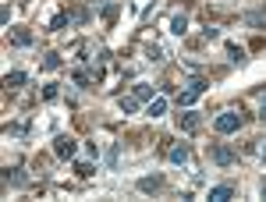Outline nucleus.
<instances>
[{"mask_svg": "<svg viewBox=\"0 0 266 202\" xmlns=\"http://www.w3.org/2000/svg\"><path fill=\"white\" fill-rule=\"evenodd\" d=\"M213 128H216L220 135H231V132H238V128H242V114H234V110H224V114L213 120Z\"/></svg>", "mask_w": 266, "mask_h": 202, "instance_id": "obj_1", "label": "nucleus"}, {"mask_svg": "<svg viewBox=\"0 0 266 202\" xmlns=\"http://www.w3.org/2000/svg\"><path fill=\"white\" fill-rule=\"evenodd\" d=\"M202 92H206V82H202V78H192V82H188V89L178 96V103H181V106H192Z\"/></svg>", "mask_w": 266, "mask_h": 202, "instance_id": "obj_2", "label": "nucleus"}, {"mask_svg": "<svg viewBox=\"0 0 266 202\" xmlns=\"http://www.w3.org/2000/svg\"><path fill=\"white\" fill-rule=\"evenodd\" d=\"M54 149H57V156H60V160H71L74 152H78L74 138H68V135H57V138H54Z\"/></svg>", "mask_w": 266, "mask_h": 202, "instance_id": "obj_3", "label": "nucleus"}, {"mask_svg": "<svg viewBox=\"0 0 266 202\" xmlns=\"http://www.w3.org/2000/svg\"><path fill=\"white\" fill-rule=\"evenodd\" d=\"M146 114H149V117H164V114H167V96H156V100H149Z\"/></svg>", "mask_w": 266, "mask_h": 202, "instance_id": "obj_4", "label": "nucleus"}, {"mask_svg": "<svg viewBox=\"0 0 266 202\" xmlns=\"http://www.w3.org/2000/svg\"><path fill=\"white\" fill-rule=\"evenodd\" d=\"M231 195H234L231 184H216V188H210V202H227Z\"/></svg>", "mask_w": 266, "mask_h": 202, "instance_id": "obj_5", "label": "nucleus"}, {"mask_svg": "<svg viewBox=\"0 0 266 202\" xmlns=\"http://www.w3.org/2000/svg\"><path fill=\"white\" fill-rule=\"evenodd\" d=\"M188 156H192V152H188V146H174V149H170V164H188Z\"/></svg>", "mask_w": 266, "mask_h": 202, "instance_id": "obj_6", "label": "nucleus"}, {"mask_svg": "<svg viewBox=\"0 0 266 202\" xmlns=\"http://www.w3.org/2000/svg\"><path fill=\"white\" fill-rule=\"evenodd\" d=\"M178 124H181L184 132H196V128H199V117H196V114H181V117H178Z\"/></svg>", "mask_w": 266, "mask_h": 202, "instance_id": "obj_7", "label": "nucleus"}, {"mask_svg": "<svg viewBox=\"0 0 266 202\" xmlns=\"http://www.w3.org/2000/svg\"><path fill=\"white\" fill-rule=\"evenodd\" d=\"M138 103H142L138 96H121V110H124V114H135V110H138Z\"/></svg>", "mask_w": 266, "mask_h": 202, "instance_id": "obj_8", "label": "nucleus"}, {"mask_svg": "<svg viewBox=\"0 0 266 202\" xmlns=\"http://www.w3.org/2000/svg\"><path fill=\"white\" fill-rule=\"evenodd\" d=\"M160 184H164V178H142V181H138V188H142V192H156Z\"/></svg>", "mask_w": 266, "mask_h": 202, "instance_id": "obj_9", "label": "nucleus"}, {"mask_svg": "<svg viewBox=\"0 0 266 202\" xmlns=\"http://www.w3.org/2000/svg\"><path fill=\"white\" fill-rule=\"evenodd\" d=\"M184 28H188V22H184V14H174V18H170V32H174V36H181Z\"/></svg>", "mask_w": 266, "mask_h": 202, "instance_id": "obj_10", "label": "nucleus"}, {"mask_svg": "<svg viewBox=\"0 0 266 202\" xmlns=\"http://www.w3.org/2000/svg\"><path fill=\"white\" fill-rule=\"evenodd\" d=\"M227 54H231V60H234V64H245V50H242V46L227 43Z\"/></svg>", "mask_w": 266, "mask_h": 202, "instance_id": "obj_11", "label": "nucleus"}, {"mask_svg": "<svg viewBox=\"0 0 266 202\" xmlns=\"http://www.w3.org/2000/svg\"><path fill=\"white\" fill-rule=\"evenodd\" d=\"M25 82H28L25 71H11V74H8V86H25Z\"/></svg>", "mask_w": 266, "mask_h": 202, "instance_id": "obj_12", "label": "nucleus"}, {"mask_svg": "<svg viewBox=\"0 0 266 202\" xmlns=\"http://www.w3.org/2000/svg\"><path fill=\"white\" fill-rule=\"evenodd\" d=\"M213 160H216V164H231V152H227V149H213Z\"/></svg>", "mask_w": 266, "mask_h": 202, "instance_id": "obj_13", "label": "nucleus"}, {"mask_svg": "<svg viewBox=\"0 0 266 202\" xmlns=\"http://www.w3.org/2000/svg\"><path fill=\"white\" fill-rule=\"evenodd\" d=\"M14 43H18V46H28V43H32V36H28V32H18V36H14Z\"/></svg>", "mask_w": 266, "mask_h": 202, "instance_id": "obj_14", "label": "nucleus"}, {"mask_svg": "<svg viewBox=\"0 0 266 202\" xmlns=\"http://www.w3.org/2000/svg\"><path fill=\"white\" fill-rule=\"evenodd\" d=\"M135 96H138V100H149L153 92H149V86H138V89H135Z\"/></svg>", "mask_w": 266, "mask_h": 202, "instance_id": "obj_15", "label": "nucleus"}, {"mask_svg": "<svg viewBox=\"0 0 266 202\" xmlns=\"http://www.w3.org/2000/svg\"><path fill=\"white\" fill-rule=\"evenodd\" d=\"M245 22H248V25H262V22H266V14H248Z\"/></svg>", "mask_w": 266, "mask_h": 202, "instance_id": "obj_16", "label": "nucleus"}, {"mask_svg": "<svg viewBox=\"0 0 266 202\" xmlns=\"http://www.w3.org/2000/svg\"><path fill=\"white\" fill-rule=\"evenodd\" d=\"M46 68H50V71H54V68H60V57H57V54H50V57H46Z\"/></svg>", "mask_w": 266, "mask_h": 202, "instance_id": "obj_17", "label": "nucleus"}, {"mask_svg": "<svg viewBox=\"0 0 266 202\" xmlns=\"http://www.w3.org/2000/svg\"><path fill=\"white\" fill-rule=\"evenodd\" d=\"M262 117H266V100H262Z\"/></svg>", "mask_w": 266, "mask_h": 202, "instance_id": "obj_18", "label": "nucleus"}, {"mask_svg": "<svg viewBox=\"0 0 266 202\" xmlns=\"http://www.w3.org/2000/svg\"><path fill=\"white\" fill-rule=\"evenodd\" d=\"M262 198H266V192H262Z\"/></svg>", "mask_w": 266, "mask_h": 202, "instance_id": "obj_19", "label": "nucleus"}]
</instances>
